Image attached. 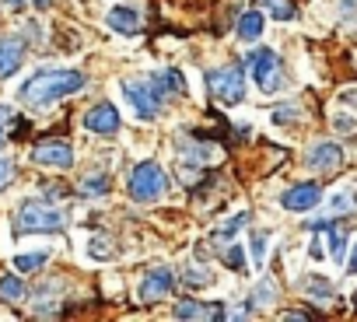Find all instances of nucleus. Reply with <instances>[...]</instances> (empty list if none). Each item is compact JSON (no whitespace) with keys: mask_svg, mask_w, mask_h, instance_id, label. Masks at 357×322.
I'll use <instances>...</instances> for the list:
<instances>
[{"mask_svg":"<svg viewBox=\"0 0 357 322\" xmlns=\"http://www.w3.org/2000/svg\"><path fill=\"white\" fill-rule=\"evenodd\" d=\"M81 88H84V74L81 70H39V74H32L22 84L18 98L25 105H50V102H60V98L81 91Z\"/></svg>","mask_w":357,"mask_h":322,"instance_id":"1","label":"nucleus"},{"mask_svg":"<svg viewBox=\"0 0 357 322\" xmlns=\"http://www.w3.org/2000/svg\"><path fill=\"white\" fill-rule=\"evenodd\" d=\"M165 193H168V176H165V169L154 165V161H140L130 172V197L137 204H154Z\"/></svg>","mask_w":357,"mask_h":322,"instance_id":"2","label":"nucleus"},{"mask_svg":"<svg viewBox=\"0 0 357 322\" xmlns=\"http://www.w3.org/2000/svg\"><path fill=\"white\" fill-rule=\"evenodd\" d=\"M245 63L252 67V81L263 95H273V91L284 88V70H280V60H277L273 49H256V53L245 56Z\"/></svg>","mask_w":357,"mask_h":322,"instance_id":"3","label":"nucleus"},{"mask_svg":"<svg viewBox=\"0 0 357 322\" xmlns=\"http://www.w3.org/2000/svg\"><path fill=\"white\" fill-rule=\"evenodd\" d=\"M18 231H25V235H36V231H60L63 228V214L60 210H53L50 204H22L18 207Z\"/></svg>","mask_w":357,"mask_h":322,"instance_id":"4","label":"nucleus"},{"mask_svg":"<svg viewBox=\"0 0 357 322\" xmlns=\"http://www.w3.org/2000/svg\"><path fill=\"white\" fill-rule=\"evenodd\" d=\"M211 81V91L221 105H238L245 98V74L242 67H221V70H211L207 74Z\"/></svg>","mask_w":357,"mask_h":322,"instance_id":"5","label":"nucleus"},{"mask_svg":"<svg viewBox=\"0 0 357 322\" xmlns=\"http://www.w3.org/2000/svg\"><path fill=\"white\" fill-rule=\"evenodd\" d=\"M123 95H126V102L133 105V116L137 119H154L158 116V95H161V88H151V84H144V81H126L123 84Z\"/></svg>","mask_w":357,"mask_h":322,"instance_id":"6","label":"nucleus"},{"mask_svg":"<svg viewBox=\"0 0 357 322\" xmlns=\"http://www.w3.org/2000/svg\"><path fill=\"white\" fill-rule=\"evenodd\" d=\"M305 161H308L312 172H336L343 165V147L333 144V140H319L315 147H308Z\"/></svg>","mask_w":357,"mask_h":322,"instance_id":"7","label":"nucleus"},{"mask_svg":"<svg viewBox=\"0 0 357 322\" xmlns=\"http://www.w3.org/2000/svg\"><path fill=\"white\" fill-rule=\"evenodd\" d=\"M319 200H322V190H319L315 183H298V186H291V190L280 197V207H284V210H294V214H305V210L319 207Z\"/></svg>","mask_w":357,"mask_h":322,"instance_id":"8","label":"nucleus"},{"mask_svg":"<svg viewBox=\"0 0 357 322\" xmlns=\"http://www.w3.org/2000/svg\"><path fill=\"white\" fill-rule=\"evenodd\" d=\"M172 287H175V273H172L168 266H158V270H151V273L140 280V291H137V294H140L144 305H151V301H161Z\"/></svg>","mask_w":357,"mask_h":322,"instance_id":"9","label":"nucleus"},{"mask_svg":"<svg viewBox=\"0 0 357 322\" xmlns=\"http://www.w3.org/2000/svg\"><path fill=\"white\" fill-rule=\"evenodd\" d=\"M32 158L39 161L43 169H70L74 165V151L67 147V144H60V140H50V144H39L36 151H32Z\"/></svg>","mask_w":357,"mask_h":322,"instance_id":"10","label":"nucleus"},{"mask_svg":"<svg viewBox=\"0 0 357 322\" xmlns=\"http://www.w3.org/2000/svg\"><path fill=\"white\" fill-rule=\"evenodd\" d=\"M84 130H91V133H116L119 130V112H116V105L112 102H102V105H95L91 112H84Z\"/></svg>","mask_w":357,"mask_h":322,"instance_id":"11","label":"nucleus"},{"mask_svg":"<svg viewBox=\"0 0 357 322\" xmlns=\"http://www.w3.org/2000/svg\"><path fill=\"white\" fill-rule=\"evenodd\" d=\"M22 60H25L22 39H0V81L11 77V74L22 67Z\"/></svg>","mask_w":357,"mask_h":322,"instance_id":"12","label":"nucleus"},{"mask_svg":"<svg viewBox=\"0 0 357 322\" xmlns=\"http://www.w3.org/2000/svg\"><path fill=\"white\" fill-rule=\"evenodd\" d=\"M175 319H225V305H200V301H178L172 308Z\"/></svg>","mask_w":357,"mask_h":322,"instance_id":"13","label":"nucleus"},{"mask_svg":"<svg viewBox=\"0 0 357 322\" xmlns=\"http://www.w3.org/2000/svg\"><path fill=\"white\" fill-rule=\"evenodd\" d=\"M105 25H109L112 32H119V36H137V32H140V15L130 11V8H112V11L105 15Z\"/></svg>","mask_w":357,"mask_h":322,"instance_id":"14","label":"nucleus"},{"mask_svg":"<svg viewBox=\"0 0 357 322\" xmlns=\"http://www.w3.org/2000/svg\"><path fill=\"white\" fill-rule=\"evenodd\" d=\"M263 25H266V22H263L259 11H245V15L238 18V39H242V43H256V39L263 36Z\"/></svg>","mask_w":357,"mask_h":322,"instance_id":"15","label":"nucleus"},{"mask_svg":"<svg viewBox=\"0 0 357 322\" xmlns=\"http://www.w3.org/2000/svg\"><path fill=\"white\" fill-rule=\"evenodd\" d=\"M46 259H50V252H46V249H36V252H22V256H15V270H18V273H32V270L46 266Z\"/></svg>","mask_w":357,"mask_h":322,"instance_id":"16","label":"nucleus"},{"mask_svg":"<svg viewBox=\"0 0 357 322\" xmlns=\"http://www.w3.org/2000/svg\"><path fill=\"white\" fill-rule=\"evenodd\" d=\"M322 231H329V256H333V263H340V266H343V259H347V252H343V249H347V235H343V231H336L329 221L322 224Z\"/></svg>","mask_w":357,"mask_h":322,"instance_id":"17","label":"nucleus"},{"mask_svg":"<svg viewBox=\"0 0 357 322\" xmlns=\"http://www.w3.org/2000/svg\"><path fill=\"white\" fill-rule=\"evenodd\" d=\"M245 221H249V214H245V210H242V214H235L231 221H225V224L214 231V242H231V238L245 228Z\"/></svg>","mask_w":357,"mask_h":322,"instance_id":"18","label":"nucleus"},{"mask_svg":"<svg viewBox=\"0 0 357 322\" xmlns=\"http://www.w3.org/2000/svg\"><path fill=\"white\" fill-rule=\"evenodd\" d=\"M25 298V280L22 277H4L0 280V301H22Z\"/></svg>","mask_w":357,"mask_h":322,"instance_id":"19","label":"nucleus"},{"mask_svg":"<svg viewBox=\"0 0 357 322\" xmlns=\"http://www.w3.org/2000/svg\"><path fill=\"white\" fill-rule=\"evenodd\" d=\"M88 252H91V259L105 263V259H112V256H116V242H112V238H105V235H95V238H91V245H88Z\"/></svg>","mask_w":357,"mask_h":322,"instance_id":"20","label":"nucleus"},{"mask_svg":"<svg viewBox=\"0 0 357 322\" xmlns=\"http://www.w3.org/2000/svg\"><path fill=\"white\" fill-rule=\"evenodd\" d=\"M183 284H186L190 291H197V287H211L214 277H211V270H204V266H190V270L183 273Z\"/></svg>","mask_w":357,"mask_h":322,"instance_id":"21","label":"nucleus"},{"mask_svg":"<svg viewBox=\"0 0 357 322\" xmlns=\"http://www.w3.org/2000/svg\"><path fill=\"white\" fill-rule=\"evenodd\" d=\"M357 207V193L354 190H340V193H333V200H329V214H347V210H354Z\"/></svg>","mask_w":357,"mask_h":322,"instance_id":"22","label":"nucleus"},{"mask_svg":"<svg viewBox=\"0 0 357 322\" xmlns=\"http://www.w3.org/2000/svg\"><path fill=\"white\" fill-rule=\"evenodd\" d=\"M259 8H266L277 22H291L294 18V4H291V0H259Z\"/></svg>","mask_w":357,"mask_h":322,"instance_id":"23","label":"nucleus"},{"mask_svg":"<svg viewBox=\"0 0 357 322\" xmlns=\"http://www.w3.org/2000/svg\"><path fill=\"white\" fill-rule=\"evenodd\" d=\"M266 245H270V235H266V231H256L249 252H252V263H256L259 270H263V263H266Z\"/></svg>","mask_w":357,"mask_h":322,"instance_id":"24","label":"nucleus"},{"mask_svg":"<svg viewBox=\"0 0 357 322\" xmlns=\"http://www.w3.org/2000/svg\"><path fill=\"white\" fill-rule=\"evenodd\" d=\"M161 84H165L161 91H175V95H183V91H186V77H183V70H175V67L161 74Z\"/></svg>","mask_w":357,"mask_h":322,"instance_id":"25","label":"nucleus"},{"mask_svg":"<svg viewBox=\"0 0 357 322\" xmlns=\"http://www.w3.org/2000/svg\"><path fill=\"white\" fill-rule=\"evenodd\" d=\"M242 252H245L242 245H228V249H225V263H228L231 270H242V266H245V256H242Z\"/></svg>","mask_w":357,"mask_h":322,"instance_id":"26","label":"nucleus"},{"mask_svg":"<svg viewBox=\"0 0 357 322\" xmlns=\"http://www.w3.org/2000/svg\"><path fill=\"white\" fill-rule=\"evenodd\" d=\"M81 193H91V197H105V193H109V179H88V183H81Z\"/></svg>","mask_w":357,"mask_h":322,"instance_id":"27","label":"nucleus"},{"mask_svg":"<svg viewBox=\"0 0 357 322\" xmlns=\"http://www.w3.org/2000/svg\"><path fill=\"white\" fill-rule=\"evenodd\" d=\"M298 119V105H280V109H273V123H294Z\"/></svg>","mask_w":357,"mask_h":322,"instance_id":"28","label":"nucleus"},{"mask_svg":"<svg viewBox=\"0 0 357 322\" xmlns=\"http://www.w3.org/2000/svg\"><path fill=\"white\" fill-rule=\"evenodd\" d=\"M312 284H308V291L312 294H322V298H333V287L326 284V277H308Z\"/></svg>","mask_w":357,"mask_h":322,"instance_id":"29","label":"nucleus"},{"mask_svg":"<svg viewBox=\"0 0 357 322\" xmlns=\"http://www.w3.org/2000/svg\"><path fill=\"white\" fill-rule=\"evenodd\" d=\"M11 179H15V165H11L8 158H0V190L11 186Z\"/></svg>","mask_w":357,"mask_h":322,"instance_id":"30","label":"nucleus"},{"mask_svg":"<svg viewBox=\"0 0 357 322\" xmlns=\"http://www.w3.org/2000/svg\"><path fill=\"white\" fill-rule=\"evenodd\" d=\"M308 256H312V259H322V256H326V249H322V238H315V242L308 245Z\"/></svg>","mask_w":357,"mask_h":322,"instance_id":"31","label":"nucleus"},{"mask_svg":"<svg viewBox=\"0 0 357 322\" xmlns=\"http://www.w3.org/2000/svg\"><path fill=\"white\" fill-rule=\"evenodd\" d=\"M343 266H347V273H357V242L350 249V259H343Z\"/></svg>","mask_w":357,"mask_h":322,"instance_id":"32","label":"nucleus"},{"mask_svg":"<svg viewBox=\"0 0 357 322\" xmlns=\"http://www.w3.org/2000/svg\"><path fill=\"white\" fill-rule=\"evenodd\" d=\"M343 105L357 109V88H354V91H343Z\"/></svg>","mask_w":357,"mask_h":322,"instance_id":"33","label":"nucleus"},{"mask_svg":"<svg viewBox=\"0 0 357 322\" xmlns=\"http://www.w3.org/2000/svg\"><path fill=\"white\" fill-rule=\"evenodd\" d=\"M50 4H53V0H36V8H39V11H46Z\"/></svg>","mask_w":357,"mask_h":322,"instance_id":"34","label":"nucleus"},{"mask_svg":"<svg viewBox=\"0 0 357 322\" xmlns=\"http://www.w3.org/2000/svg\"><path fill=\"white\" fill-rule=\"evenodd\" d=\"M4 4H8V8H22V4H25V0H4Z\"/></svg>","mask_w":357,"mask_h":322,"instance_id":"35","label":"nucleus"},{"mask_svg":"<svg viewBox=\"0 0 357 322\" xmlns=\"http://www.w3.org/2000/svg\"><path fill=\"white\" fill-rule=\"evenodd\" d=\"M0 147H4V126H0Z\"/></svg>","mask_w":357,"mask_h":322,"instance_id":"36","label":"nucleus"}]
</instances>
